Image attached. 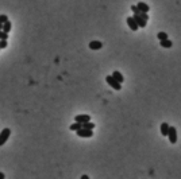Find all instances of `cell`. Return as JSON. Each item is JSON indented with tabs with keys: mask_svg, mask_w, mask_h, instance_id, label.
Wrapping results in <instances>:
<instances>
[{
	"mask_svg": "<svg viewBox=\"0 0 181 179\" xmlns=\"http://www.w3.org/2000/svg\"><path fill=\"white\" fill-rule=\"evenodd\" d=\"M105 81H107V84H108L112 89H115V90H120V89H122V84H119L112 76H107L105 77Z\"/></svg>",
	"mask_w": 181,
	"mask_h": 179,
	"instance_id": "obj_1",
	"label": "cell"
},
{
	"mask_svg": "<svg viewBox=\"0 0 181 179\" xmlns=\"http://www.w3.org/2000/svg\"><path fill=\"white\" fill-rule=\"evenodd\" d=\"M11 135V129L10 128H4L1 132H0V147L1 145H4V143L8 140V138H10Z\"/></svg>",
	"mask_w": 181,
	"mask_h": 179,
	"instance_id": "obj_2",
	"label": "cell"
},
{
	"mask_svg": "<svg viewBox=\"0 0 181 179\" xmlns=\"http://www.w3.org/2000/svg\"><path fill=\"white\" fill-rule=\"evenodd\" d=\"M157 38L160 39V42H161V41H166V39H169L166 32H158V34H157Z\"/></svg>",
	"mask_w": 181,
	"mask_h": 179,
	"instance_id": "obj_15",
	"label": "cell"
},
{
	"mask_svg": "<svg viewBox=\"0 0 181 179\" xmlns=\"http://www.w3.org/2000/svg\"><path fill=\"white\" fill-rule=\"evenodd\" d=\"M133 18L135 19V22L138 23V26H139L141 28H145V27H146V24H147V22H146L145 19H143V18H142L141 15H137V14H134V16H133Z\"/></svg>",
	"mask_w": 181,
	"mask_h": 179,
	"instance_id": "obj_7",
	"label": "cell"
},
{
	"mask_svg": "<svg viewBox=\"0 0 181 179\" xmlns=\"http://www.w3.org/2000/svg\"><path fill=\"white\" fill-rule=\"evenodd\" d=\"M127 24H129V27H130V30H133V31H138V28H139V26H138V23L135 22V19L133 18V16H129L127 19Z\"/></svg>",
	"mask_w": 181,
	"mask_h": 179,
	"instance_id": "obj_4",
	"label": "cell"
},
{
	"mask_svg": "<svg viewBox=\"0 0 181 179\" xmlns=\"http://www.w3.org/2000/svg\"><path fill=\"white\" fill-rule=\"evenodd\" d=\"M103 47V43L100 41H92V42H89V49L91 50H100Z\"/></svg>",
	"mask_w": 181,
	"mask_h": 179,
	"instance_id": "obj_8",
	"label": "cell"
},
{
	"mask_svg": "<svg viewBox=\"0 0 181 179\" xmlns=\"http://www.w3.org/2000/svg\"><path fill=\"white\" fill-rule=\"evenodd\" d=\"M0 179H5V175L3 172H0Z\"/></svg>",
	"mask_w": 181,
	"mask_h": 179,
	"instance_id": "obj_22",
	"label": "cell"
},
{
	"mask_svg": "<svg viewBox=\"0 0 181 179\" xmlns=\"http://www.w3.org/2000/svg\"><path fill=\"white\" fill-rule=\"evenodd\" d=\"M80 179H89V176H88V175H83Z\"/></svg>",
	"mask_w": 181,
	"mask_h": 179,
	"instance_id": "obj_23",
	"label": "cell"
},
{
	"mask_svg": "<svg viewBox=\"0 0 181 179\" xmlns=\"http://www.w3.org/2000/svg\"><path fill=\"white\" fill-rule=\"evenodd\" d=\"M74 121L76 123H89L91 121V116H88V115H77L76 117H74Z\"/></svg>",
	"mask_w": 181,
	"mask_h": 179,
	"instance_id": "obj_6",
	"label": "cell"
},
{
	"mask_svg": "<svg viewBox=\"0 0 181 179\" xmlns=\"http://www.w3.org/2000/svg\"><path fill=\"white\" fill-rule=\"evenodd\" d=\"M0 50H1V49H0Z\"/></svg>",
	"mask_w": 181,
	"mask_h": 179,
	"instance_id": "obj_25",
	"label": "cell"
},
{
	"mask_svg": "<svg viewBox=\"0 0 181 179\" xmlns=\"http://www.w3.org/2000/svg\"><path fill=\"white\" fill-rule=\"evenodd\" d=\"M3 39L8 41V34H7V32H4L3 30H0V41H3Z\"/></svg>",
	"mask_w": 181,
	"mask_h": 179,
	"instance_id": "obj_17",
	"label": "cell"
},
{
	"mask_svg": "<svg viewBox=\"0 0 181 179\" xmlns=\"http://www.w3.org/2000/svg\"><path fill=\"white\" fill-rule=\"evenodd\" d=\"M141 16H142V18H143L146 22L149 20V15H147V14H145V12H141Z\"/></svg>",
	"mask_w": 181,
	"mask_h": 179,
	"instance_id": "obj_21",
	"label": "cell"
},
{
	"mask_svg": "<svg viewBox=\"0 0 181 179\" xmlns=\"http://www.w3.org/2000/svg\"><path fill=\"white\" fill-rule=\"evenodd\" d=\"M81 128H83V124H81V123H76V121H74L73 124H70V125H69V129H70V131H74V132L80 131Z\"/></svg>",
	"mask_w": 181,
	"mask_h": 179,
	"instance_id": "obj_12",
	"label": "cell"
},
{
	"mask_svg": "<svg viewBox=\"0 0 181 179\" xmlns=\"http://www.w3.org/2000/svg\"><path fill=\"white\" fill-rule=\"evenodd\" d=\"M76 133H77V136H80V138H92L93 136V131H91V129H84V128H81Z\"/></svg>",
	"mask_w": 181,
	"mask_h": 179,
	"instance_id": "obj_5",
	"label": "cell"
},
{
	"mask_svg": "<svg viewBox=\"0 0 181 179\" xmlns=\"http://www.w3.org/2000/svg\"><path fill=\"white\" fill-rule=\"evenodd\" d=\"M11 27H12V24H11V22H5L4 24H3V31L4 32H7V34H10V31H11Z\"/></svg>",
	"mask_w": 181,
	"mask_h": 179,
	"instance_id": "obj_14",
	"label": "cell"
},
{
	"mask_svg": "<svg viewBox=\"0 0 181 179\" xmlns=\"http://www.w3.org/2000/svg\"><path fill=\"white\" fill-rule=\"evenodd\" d=\"M112 77H114L116 81L119 82V84H123V81H124V77H123V74L120 72H118V70H115L114 73H112Z\"/></svg>",
	"mask_w": 181,
	"mask_h": 179,
	"instance_id": "obj_11",
	"label": "cell"
},
{
	"mask_svg": "<svg viewBox=\"0 0 181 179\" xmlns=\"http://www.w3.org/2000/svg\"><path fill=\"white\" fill-rule=\"evenodd\" d=\"M0 30H3V23H0Z\"/></svg>",
	"mask_w": 181,
	"mask_h": 179,
	"instance_id": "obj_24",
	"label": "cell"
},
{
	"mask_svg": "<svg viewBox=\"0 0 181 179\" xmlns=\"http://www.w3.org/2000/svg\"><path fill=\"white\" fill-rule=\"evenodd\" d=\"M161 135H162V136H168V135H169V124L168 123H162L161 124Z\"/></svg>",
	"mask_w": 181,
	"mask_h": 179,
	"instance_id": "obj_10",
	"label": "cell"
},
{
	"mask_svg": "<svg viewBox=\"0 0 181 179\" xmlns=\"http://www.w3.org/2000/svg\"><path fill=\"white\" fill-rule=\"evenodd\" d=\"M131 11H133L134 14H137V15H141V11H139V8H138L137 5H131Z\"/></svg>",
	"mask_w": 181,
	"mask_h": 179,
	"instance_id": "obj_19",
	"label": "cell"
},
{
	"mask_svg": "<svg viewBox=\"0 0 181 179\" xmlns=\"http://www.w3.org/2000/svg\"><path fill=\"white\" fill-rule=\"evenodd\" d=\"M168 138H169V141L172 144H176L177 143V129L174 127H170L169 128V135H168Z\"/></svg>",
	"mask_w": 181,
	"mask_h": 179,
	"instance_id": "obj_3",
	"label": "cell"
},
{
	"mask_svg": "<svg viewBox=\"0 0 181 179\" xmlns=\"http://www.w3.org/2000/svg\"><path fill=\"white\" fill-rule=\"evenodd\" d=\"M83 128H84V129H91V131H93V128H95V124H93L92 121H89V123H84V124H83Z\"/></svg>",
	"mask_w": 181,
	"mask_h": 179,
	"instance_id": "obj_16",
	"label": "cell"
},
{
	"mask_svg": "<svg viewBox=\"0 0 181 179\" xmlns=\"http://www.w3.org/2000/svg\"><path fill=\"white\" fill-rule=\"evenodd\" d=\"M8 46V42L3 39V41H0V49H5V47Z\"/></svg>",
	"mask_w": 181,
	"mask_h": 179,
	"instance_id": "obj_20",
	"label": "cell"
},
{
	"mask_svg": "<svg viewBox=\"0 0 181 179\" xmlns=\"http://www.w3.org/2000/svg\"><path fill=\"white\" fill-rule=\"evenodd\" d=\"M137 7L139 8L141 12H145V14H147V12L150 11V7H149V4H146V3H143V1H139V3L137 4Z\"/></svg>",
	"mask_w": 181,
	"mask_h": 179,
	"instance_id": "obj_9",
	"label": "cell"
},
{
	"mask_svg": "<svg viewBox=\"0 0 181 179\" xmlns=\"http://www.w3.org/2000/svg\"><path fill=\"white\" fill-rule=\"evenodd\" d=\"M5 22H8V16L5 15V14H1V15H0V23L4 24Z\"/></svg>",
	"mask_w": 181,
	"mask_h": 179,
	"instance_id": "obj_18",
	"label": "cell"
},
{
	"mask_svg": "<svg viewBox=\"0 0 181 179\" xmlns=\"http://www.w3.org/2000/svg\"><path fill=\"white\" fill-rule=\"evenodd\" d=\"M160 45L162 47H165V49H170V47L173 46V42H170L169 39H166V41H161Z\"/></svg>",
	"mask_w": 181,
	"mask_h": 179,
	"instance_id": "obj_13",
	"label": "cell"
}]
</instances>
